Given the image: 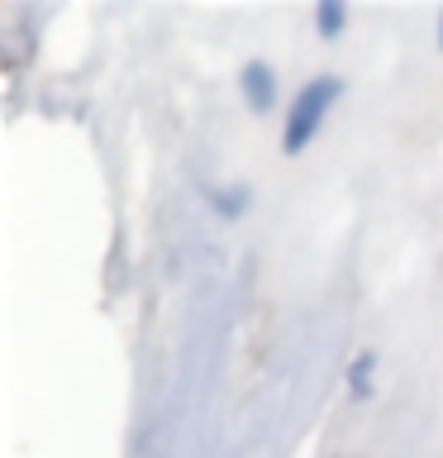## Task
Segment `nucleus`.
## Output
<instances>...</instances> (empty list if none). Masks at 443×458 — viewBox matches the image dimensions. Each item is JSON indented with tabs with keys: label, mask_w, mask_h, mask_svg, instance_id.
Here are the masks:
<instances>
[{
	"label": "nucleus",
	"mask_w": 443,
	"mask_h": 458,
	"mask_svg": "<svg viewBox=\"0 0 443 458\" xmlns=\"http://www.w3.org/2000/svg\"><path fill=\"white\" fill-rule=\"evenodd\" d=\"M339 91H343L339 77H314V81H305V91L296 96L291 114H286V134H281L286 153H300V148L314 139V129H320V120L329 114V106L339 100Z\"/></svg>",
	"instance_id": "nucleus-1"
},
{
	"label": "nucleus",
	"mask_w": 443,
	"mask_h": 458,
	"mask_svg": "<svg viewBox=\"0 0 443 458\" xmlns=\"http://www.w3.org/2000/svg\"><path fill=\"white\" fill-rule=\"evenodd\" d=\"M238 81H243V96H248V106H253V110H267V106H272V96H277V81H272V72H267L263 63H248Z\"/></svg>",
	"instance_id": "nucleus-2"
},
{
	"label": "nucleus",
	"mask_w": 443,
	"mask_h": 458,
	"mask_svg": "<svg viewBox=\"0 0 443 458\" xmlns=\"http://www.w3.org/2000/svg\"><path fill=\"white\" fill-rule=\"evenodd\" d=\"M343 20H348V14H343L339 0H324V5H320V34L324 38H334L339 29H343Z\"/></svg>",
	"instance_id": "nucleus-3"
},
{
	"label": "nucleus",
	"mask_w": 443,
	"mask_h": 458,
	"mask_svg": "<svg viewBox=\"0 0 443 458\" xmlns=\"http://www.w3.org/2000/svg\"><path fill=\"white\" fill-rule=\"evenodd\" d=\"M353 386H357V392H367V358L353 368Z\"/></svg>",
	"instance_id": "nucleus-4"
},
{
	"label": "nucleus",
	"mask_w": 443,
	"mask_h": 458,
	"mask_svg": "<svg viewBox=\"0 0 443 458\" xmlns=\"http://www.w3.org/2000/svg\"><path fill=\"white\" fill-rule=\"evenodd\" d=\"M439 43H443V14H439Z\"/></svg>",
	"instance_id": "nucleus-5"
}]
</instances>
